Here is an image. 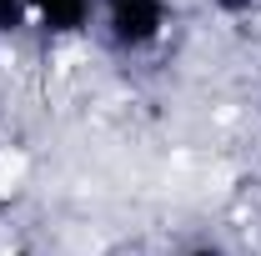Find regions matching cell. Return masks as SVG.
<instances>
[{"mask_svg": "<svg viewBox=\"0 0 261 256\" xmlns=\"http://www.w3.org/2000/svg\"><path fill=\"white\" fill-rule=\"evenodd\" d=\"M171 5L166 0H106V31L121 50H146L166 35Z\"/></svg>", "mask_w": 261, "mask_h": 256, "instance_id": "cell-1", "label": "cell"}, {"mask_svg": "<svg viewBox=\"0 0 261 256\" xmlns=\"http://www.w3.org/2000/svg\"><path fill=\"white\" fill-rule=\"evenodd\" d=\"M100 5L106 0H31V15H40L45 31H56V35H75V31H86V20Z\"/></svg>", "mask_w": 261, "mask_h": 256, "instance_id": "cell-2", "label": "cell"}, {"mask_svg": "<svg viewBox=\"0 0 261 256\" xmlns=\"http://www.w3.org/2000/svg\"><path fill=\"white\" fill-rule=\"evenodd\" d=\"M25 15H31V0H0V35L20 31V25H25Z\"/></svg>", "mask_w": 261, "mask_h": 256, "instance_id": "cell-3", "label": "cell"}, {"mask_svg": "<svg viewBox=\"0 0 261 256\" xmlns=\"http://www.w3.org/2000/svg\"><path fill=\"white\" fill-rule=\"evenodd\" d=\"M211 5H216V10H226V15H241V10H251L256 0H211Z\"/></svg>", "mask_w": 261, "mask_h": 256, "instance_id": "cell-4", "label": "cell"}, {"mask_svg": "<svg viewBox=\"0 0 261 256\" xmlns=\"http://www.w3.org/2000/svg\"><path fill=\"white\" fill-rule=\"evenodd\" d=\"M186 256H221L216 246H196V251H186Z\"/></svg>", "mask_w": 261, "mask_h": 256, "instance_id": "cell-5", "label": "cell"}, {"mask_svg": "<svg viewBox=\"0 0 261 256\" xmlns=\"http://www.w3.org/2000/svg\"><path fill=\"white\" fill-rule=\"evenodd\" d=\"M10 256H31V251H10Z\"/></svg>", "mask_w": 261, "mask_h": 256, "instance_id": "cell-6", "label": "cell"}]
</instances>
